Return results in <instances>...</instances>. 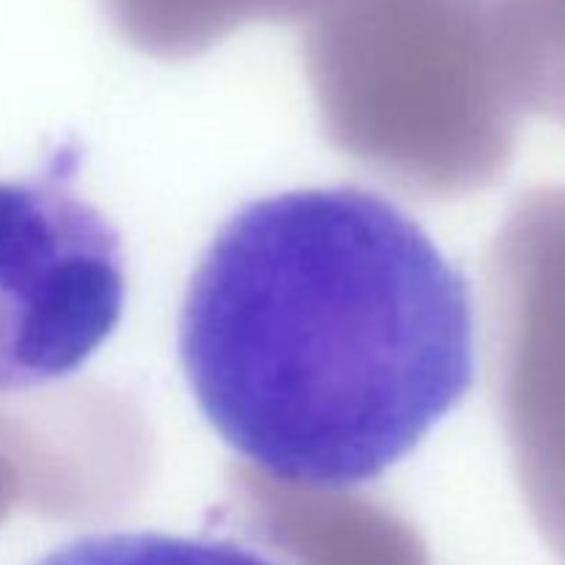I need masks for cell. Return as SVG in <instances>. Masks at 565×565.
I'll return each mask as SVG.
<instances>
[{
  "label": "cell",
  "mask_w": 565,
  "mask_h": 565,
  "mask_svg": "<svg viewBox=\"0 0 565 565\" xmlns=\"http://www.w3.org/2000/svg\"><path fill=\"white\" fill-rule=\"evenodd\" d=\"M177 348L196 406L237 456L281 483L353 489L472 390V290L381 193L285 191L215 232Z\"/></svg>",
  "instance_id": "6da1fadb"
},
{
  "label": "cell",
  "mask_w": 565,
  "mask_h": 565,
  "mask_svg": "<svg viewBox=\"0 0 565 565\" xmlns=\"http://www.w3.org/2000/svg\"><path fill=\"white\" fill-rule=\"evenodd\" d=\"M75 154L0 182V401L70 379L125 312L121 237L72 191Z\"/></svg>",
  "instance_id": "7a4b0ae2"
},
{
  "label": "cell",
  "mask_w": 565,
  "mask_h": 565,
  "mask_svg": "<svg viewBox=\"0 0 565 565\" xmlns=\"http://www.w3.org/2000/svg\"><path fill=\"white\" fill-rule=\"evenodd\" d=\"M33 565H276L232 541L116 530L58 546Z\"/></svg>",
  "instance_id": "3957f363"
},
{
  "label": "cell",
  "mask_w": 565,
  "mask_h": 565,
  "mask_svg": "<svg viewBox=\"0 0 565 565\" xmlns=\"http://www.w3.org/2000/svg\"><path fill=\"white\" fill-rule=\"evenodd\" d=\"M318 0H108L121 25L154 47H188L248 17L287 14Z\"/></svg>",
  "instance_id": "277c9868"
}]
</instances>
